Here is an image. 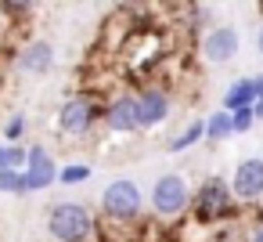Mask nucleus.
<instances>
[{
  "instance_id": "obj_16",
  "label": "nucleus",
  "mask_w": 263,
  "mask_h": 242,
  "mask_svg": "<svg viewBox=\"0 0 263 242\" xmlns=\"http://www.w3.org/2000/svg\"><path fill=\"white\" fill-rule=\"evenodd\" d=\"M0 192H8V195H26V192H22V170L0 166Z\"/></svg>"
},
{
  "instance_id": "obj_13",
  "label": "nucleus",
  "mask_w": 263,
  "mask_h": 242,
  "mask_svg": "<svg viewBox=\"0 0 263 242\" xmlns=\"http://www.w3.org/2000/svg\"><path fill=\"white\" fill-rule=\"evenodd\" d=\"M198 141H205V119H191L177 137H170V152H187L191 145H198Z\"/></svg>"
},
{
  "instance_id": "obj_9",
  "label": "nucleus",
  "mask_w": 263,
  "mask_h": 242,
  "mask_svg": "<svg viewBox=\"0 0 263 242\" xmlns=\"http://www.w3.org/2000/svg\"><path fill=\"white\" fill-rule=\"evenodd\" d=\"M134 98H137V123H141V130H152V127L166 123V116H170V94L162 87L148 83V87L134 91Z\"/></svg>"
},
{
  "instance_id": "obj_23",
  "label": "nucleus",
  "mask_w": 263,
  "mask_h": 242,
  "mask_svg": "<svg viewBox=\"0 0 263 242\" xmlns=\"http://www.w3.org/2000/svg\"><path fill=\"white\" fill-rule=\"evenodd\" d=\"M252 112H256V119H263V98H256V105H252Z\"/></svg>"
},
{
  "instance_id": "obj_7",
  "label": "nucleus",
  "mask_w": 263,
  "mask_h": 242,
  "mask_svg": "<svg viewBox=\"0 0 263 242\" xmlns=\"http://www.w3.org/2000/svg\"><path fill=\"white\" fill-rule=\"evenodd\" d=\"M231 188H234L238 202H259L263 199V159L259 155L241 159L231 174Z\"/></svg>"
},
{
  "instance_id": "obj_11",
  "label": "nucleus",
  "mask_w": 263,
  "mask_h": 242,
  "mask_svg": "<svg viewBox=\"0 0 263 242\" xmlns=\"http://www.w3.org/2000/svg\"><path fill=\"white\" fill-rule=\"evenodd\" d=\"M54 69V47L47 44V40H29V44H22V51H18V73H26V76H47Z\"/></svg>"
},
{
  "instance_id": "obj_21",
  "label": "nucleus",
  "mask_w": 263,
  "mask_h": 242,
  "mask_svg": "<svg viewBox=\"0 0 263 242\" xmlns=\"http://www.w3.org/2000/svg\"><path fill=\"white\" fill-rule=\"evenodd\" d=\"M256 51H259V58H263V26L256 29Z\"/></svg>"
},
{
  "instance_id": "obj_1",
  "label": "nucleus",
  "mask_w": 263,
  "mask_h": 242,
  "mask_svg": "<svg viewBox=\"0 0 263 242\" xmlns=\"http://www.w3.org/2000/svg\"><path fill=\"white\" fill-rule=\"evenodd\" d=\"M231 217H238V195H234L231 181L227 177H205L195 188L191 220L195 224H223Z\"/></svg>"
},
{
  "instance_id": "obj_14",
  "label": "nucleus",
  "mask_w": 263,
  "mask_h": 242,
  "mask_svg": "<svg viewBox=\"0 0 263 242\" xmlns=\"http://www.w3.org/2000/svg\"><path fill=\"white\" fill-rule=\"evenodd\" d=\"M231 134H234V116L227 109H220L205 119V141H227Z\"/></svg>"
},
{
  "instance_id": "obj_5",
  "label": "nucleus",
  "mask_w": 263,
  "mask_h": 242,
  "mask_svg": "<svg viewBox=\"0 0 263 242\" xmlns=\"http://www.w3.org/2000/svg\"><path fill=\"white\" fill-rule=\"evenodd\" d=\"M98 119H105V109L90 94H69L58 109V134L69 141H83Z\"/></svg>"
},
{
  "instance_id": "obj_12",
  "label": "nucleus",
  "mask_w": 263,
  "mask_h": 242,
  "mask_svg": "<svg viewBox=\"0 0 263 242\" xmlns=\"http://www.w3.org/2000/svg\"><path fill=\"white\" fill-rule=\"evenodd\" d=\"M252 105H256V83H252V76H241V80H234V83L223 91V105H220V109L241 112V109H252Z\"/></svg>"
},
{
  "instance_id": "obj_6",
  "label": "nucleus",
  "mask_w": 263,
  "mask_h": 242,
  "mask_svg": "<svg viewBox=\"0 0 263 242\" xmlns=\"http://www.w3.org/2000/svg\"><path fill=\"white\" fill-rule=\"evenodd\" d=\"M62 177V166L54 163V155L44 145H29V159L22 170V192H44Z\"/></svg>"
},
{
  "instance_id": "obj_8",
  "label": "nucleus",
  "mask_w": 263,
  "mask_h": 242,
  "mask_svg": "<svg viewBox=\"0 0 263 242\" xmlns=\"http://www.w3.org/2000/svg\"><path fill=\"white\" fill-rule=\"evenodd\" d=\"M241 47V37L234 26H213L205 37H202V58L213 62V65H227Z\"/></svg>"
},
{
  "instance_id": "obj_15",
  "label": "nucleus",
  "mask_w": 263,
  "mask_h": 242,
  "mask_svg": "<svg viewBox=\"0 0 263 242\" xmlns=\"http://www.w3.org/2000/svg\"><path fill=\"white\" fill-rule=\"evenodd\" d=\"M26 130H29V119H26L22 112H18V116H11V119L4 123V145H22Z\"/></svg>"
},
{
  "instance_id": "obj_17",
  "label": "nucleus",
  "mask_w": 263,
  "mask_h": 242,
  "mask_svg": "<svg viewBox=\"0 0 263 242\" xmlns=\"http://www.w3.org/2000/svg\"><path fill=\"white\" fill-rule=\"evenodd\" d=\"M58 181L62 184H83V181H90V166L87 163H69V166H62Z\"/></svg>"
},
{
  "instance_id": "obj_2",
  "label": "nucleus",
  "mask_w": 263,
  "mask_h": 242,
  "mask_svg": "<svg viewBox=\"0 0 263 242\" xmlns=\"http://www.w3.org/2000/svg\"><path fill=\"white\" fill-rule=\"evenodd\" d=\"M47 235L54 242H94L98 235V220L83 202H54L47 210Z\"/></svg>"
},
{
  "instance_id": "obj_25",
  "label": "nucleus",
  "mask_w": 263,
  "mask_h": 242,
  "mask_svg": "<svg viewBox=\"0 0 263 242\" xmlns=\"http://www.w3.org/2000/svg\"><path fill=\"white\" fill-rule=\"evenodd\" d=\"M166 4H184V0H166Z\"/></svg>"
},
{
  "instance_id": "obj_10",
  "label": "nucleus",
  "mask_w": 263,
  "mask_h": 242,
  "mask_svg": "<svg viewBox=\"0 0 263 242\" xmlns=\"http://www.w3.org/2000/svg\"><path fill=\"white\" fill-rule=\"evenodd\" d=\"M105 130H108V134H137V130H141L134 91H130V94H116V98L105 101Z\"/></svg>"
},
{
  "instance_id": "obj_18",
  "label": "nucleus",
  "mask_w": 263,
  "mask_h": 242,
  "mask_svg": "<svg viewBox=\"0 0 263 242\" xmlns=\"http://www.w3.org/2000/svg\"><path fill=\"white\" fill-rule=\"evenodd\" d=\"M33 8H36V0H0V11L8 19H26Z\"/></svg>"
},
{
  "instance_id": "obj_24",
  "label": "nucleus",
  "mask_w": 263,
  "mask_h": 242,
  "mask_svg": "<svg viewBox=\"0 0 263 242\" xmlns=\"http://www.w3.org/2000/svg\"><path fill=\"white\" fill-rule=\"evenodd\" d=\"M0 166H8V145L0 141Z\"/></svg>"
},
{
  "instance_id": "obj_4",
  "label": "nucleus",
  "mask_w": 263,
  "mask_h": 242,
  "mask_svg": "<svg viewBox=\"0 0 263 242\" xmlns=\"http://www.w3.org/2000/svg\"><path fill=\"white\" fill-rule=\"evenodd\" d=\"M141 210H144V195H141L137 181L116 177V181L105 184V192H101V213H105V220H112V224H137Z\"/></svg>"
},
{
  "instance_id": "obj_3",
  "label": "nucleus",
  "mask_w": 263,
  "mask_h": 242,
  "mask_svg": "<svg viewBox=\"0 0 263 242\" xmlns=\"http://www.w3.org/2000/svg\"><path fill=\"white\" fill-rule=\"evenodd\" d=\"M191 199H195V188L187 184L184 174H162L148 192V202H152L155 217H162V220H177V217L191 213Z\"/></svg>"
},
{
  "instance_id": "obj_22",
  "label": "nucleus",
  "mask_w": 263,
  "mask_h": 242,
  "mask_svg": "<svg viewBox=\"0 0 263 242\" xmlns=\"http://www.w3.org/2000/svg\"><path fill=\"white\" fill-rule=\"evenodd\" d=\"M252 83H256V98H263V76H252Z\"/></svg>"
},
{
  "instance_id": "obj_19",
  "label": "nucleus",
  "mask_w": 263,
  "mask_h": 242,
  "mask_svg": "<svg viewBox=\"0 0 263 242\" xmlns=\"http://www.w3.org/2000/svg\"><path fill=\"white\" fill-rule=\"evenodd\" d=\"M231 116H234V134H249L252 123H259L252 109H241V112H231Z\"/></svg>"
},
{
  "instance_id": "obj_20",
  "label": "nucleus",
  "mask_w": 263,
  "mask_h": 242,
  "mask_svg": "<svg viewBox=\"0 0 263 242\" xmlns=\"http://www.w3.org/2000/svg\"><path fill=\"white\" fill-rule=\"evenodd\" d=\"M245 242H263V224H259V228H252V231H249V238H245Z\"/></svg>"
}]
</instances>
